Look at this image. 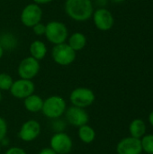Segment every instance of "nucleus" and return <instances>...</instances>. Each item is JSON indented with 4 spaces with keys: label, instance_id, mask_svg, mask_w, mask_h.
I'll return each mask as SVG.
<instances>
[{
    "label": "nucleus",
    "instance_id": "nucleus-29",
    "mask_svg": "<svg viewBox=\"0 0 153 154\" xmlns=\"http://www.w3.org/2000/svg\"><path fill=\"white\" fill-rule=\"evenodd\" d=\"M149 121H150V124L153 126V110L151 112V114L149 116Z\"/></svg>",
    "mask_w": 153,
    "mask_h": 154
},
{
    "label": "nucleus",
    "instance_id": "nucleus-23",
    "mask_svg": "<svg viewBox=\"0 0 153 154\" xmlns=\"http://www.w3.org/2000/svg\"><path fill=\"white\" fill-rule=\"evenodd\" d=\"M8 131V125L6 121L0 116V142L6 137V134Z\"/></svg>",
    "mask_w": 153,
    "mask_h": 154
},
{
    "label": "nucleus",
    "instance_id": "nucleus-30",
    "mask_svg": "<svg viewBox=\"0 0 153 154\" xmlns=\"http://www.w3.org/2000/svg\"><path fill=\"white\" fill-rule=\"evenodd\" d=\"M3 54H4V49L1 47V45H0V59L3 57Z\"/></svg>",
    "mask_w": 153,
    "mask_h": 154
},
{
    "label": "nucleus",
    "instance_id": "nucleus-7",
    "mask_svg": "<svg viewBox=\"0 0 153 154\" xmlns=\"http://www.w3.org/2000/svg\"><path fill=\"white\" fill-rule=\"evenodd\" d=\"M64 116H65L66 122L69 125L77 128L84 125H87L89 120V116L86 111V109L75 106L67 107Z\"/></svg>",
    "mask_w": 153,
    "mask_h": 154
},
{
    "label": "nucleus",
    "instance_id": "nucleus-26",
    "mask_svg": "<svg viewBox=\"0 0 153 154\" xmlns=\"http://www.w3.org/2000/svg\"><path fill=\"white\" fill-rule=\"evenodd\" d=\"M38 154H57L50 147H47V148H43L41 149Z\"/></svg>",
    "mask_w": 153,
    "mask_h": 154
},
{
    "label": "nucleus",
    "instance_id": "nucleus-13",
    "mask_svg": "<svg viewBox=\"0 0 153 154\" xmlns=\"http://www.w3.org/2000/svg\"><path fill=\"white\" fill-rule=\"evenodd\" d=\"M142 152L141 139L132 136L122 139L116 146L117 154H141Z\"/></svg>",
    "mask_w": 153,
    "mask_h": 154
},
{
    "label": "nucleus",
    "instance_id": "nucleus-12",
    "mask_svg": "<svg viewBox=\"0 0 153 154\" xmlns=\"http://www.w3.org/2000/svg\"><path fill=\"white\" fill-rule=\"evenodd\" d=\"M92 16L96 27L100 31H109L114 25V16L112 13L105 7H100L96 10Z\"/></svg>",
    "mask_w": 153,
    "mask_h": 154
},
{
    "label": "nucleus",
    "instance_id": "nucleus-25",
    "mask_svg": "<svg viewBox=\"0 0 153 154\" xmlns=\"http://www.w3.org/2000/svg\"><path fill=\"white\" fill-rule=\"evenodd\" d=\"M5 154H27L26 152L21 148V147H17V146H14V147H10L6 150V152Z\"/></svg>",
    "mask_w": 153,
    "mask_h": 154
},
{
    "label": "nucleus",
    "instance_id": "nucleus-24",
    "mask_svg": "<svg viewBox=\"0 0 153 154\" xmlns=\"http://www.w3.org/2000/svg\"><path fill=\"white\" fill-rule=\"evenodd\" d=\"M45 29H46V26L41 23H39L37 24H35L33 27H32V30H33V32L36 34V35H43L45 34Z\"/></svg>",
    "mask_w": 153,
    "mask_h": 154
},
{
    "label": "nucleus",
    "instance_id": "nucleus-8",
    "mask_svg": "<svg viewBox=\"0 0 153 154\" xmlns=\"http://www.w3.org/2000/svg\"><path fill=\"white\" fill-rule=\"evenodd\" d=\"M42 18V10L37 4H29L22 11L21 22L26 27H33L41 23Z\"/></svg>",
    "mask_w": 153,
    "mask_h": 154
},
{
    "label": "nucleus",
    "instance_id": "nucleus-20",
    "mask_svg": "<svg viewBox=\"0 0 153 154\" xmlns=\"http://www.w3.org/2000/svg\"><path fill=\"white\" fill-rule=\"evenodd\" d=\"M13 79L7 73H0V90L1 91H7L10 90L13 85Z\"/></svg>",
    "mask_w": 153,
    "mask_h": 154
},
{
    "label": "nucleus",
    "instance_id": "nucleus-10",
    "mask_svg": "<svg viewBox=\"0 0 153 154\" xmlns=\"http://www.w3.org/2000/svg\"><path fill=\"white\" fill-rule=\"evenodd\" d=\"M40 70L39 60L32 56L24 58L18 66V75L21 79L32 80L37 76Z\"/></svg>",
    "mask_w": 153,
    "mask_h": 154
},
{
    "label": "nucleus",
    "instance_id": "nucleus-11",
    "mask_svg": "<svg viewBox=\"0 0 153 154\" xmlns=\"http://www.w3.org/2000/svg\"><path fill=\"white\" fill-rule=\"evenodd\" d=\"M35 86L30 79H20L13 82L10 88L11 95L17 99H24L34 93Z\"/></svg>",
    "mask_w": 153,
    "mask_h": 154
},
{
    "label": "nucleus",
    "instance_id": "nucleus-9",
    "mask_svg": "<svg viewBox=\"0 0 153 154\" xmlns=\"http://www.w3.org/2000/svg\"><path fill=\"white\" fill-rule=\"evenodd\" d=\"M41 131V128L40 123L36 120L31 119L21 125L18 132V137L24 143H31L39 137Z\"/></svg>",
    "mask_w": 153,
    "mask_h": 154
},
{
    "label": "nucleus",
    "instance_id": "nucleus-1",
    "mask_svg": "<svg viewBox=\"0 0 153 154\" xmlns=\"http://www.w3.org/2000/svg\"><path fill=\"white\" fill-rule=\"evenodd\" d=\"M66 14L78 22L88 20L94 13V7L91 0H66Z\"/></svg>",
    "mask_w": 153,
    "mask_h": 154
},
{
    "label": "nucleus",
    "instance_id": "nucleus-2",
    "mask_svg": "<svg viewBox=\"0 0 153 154\" xmlns=\"http://www.w3.org/2000/svg\"><path fill=\"white\" fill-rule=\"evenodd\" d=\"M67 109V103L65 99L60 96H50L43 100V106L41 108L42 115L50 119H57L61 117Z\"/></svg>",
    "mask_w": 153,
    "mask_h": 154
},
{
    "label": "nucleus",
    "instance_id": "nucleus-28",
    "mask_svg": "<svg viewBox=\"0 0 153 154\" xmlns=\"http://www.w3.org/2000/svg\"><path fill=\"white\" fill-rule=\"evenodd\" d=\"M9 144V140L8 139H6V137L5 138H4L1 142H0V145H1V147L2 146H7Z\"/></svg>",
    "mask_w": 153,
    "mask_h": 154
},
{
    "label": "nucleus",
    "instance_id": "nucleus-31",
    "mask_svg": "<svg viewBox=\"0 0 153 154\" xmlns=\"http://www.w3.org/2000/svg\"><path fill=\"white\" fill-rule=\"evenodd\" d=\"M113 2H115V3H117V4H119V3H123V2H124L125 0H112Z\"/></svg>",
    "mask_w": 153,
    "mask_h": 154
},
{
    "label": "nucleus",
    "instance_id": "nucleus-15",
    "mask_svg": "<svg viewBox=\"0 0 153 154\" xmlns=\"http://www.w3.org/2000/svg\"><path fill=\"white\" fill-rule=\"evenodd\" d=\"M78 136L82 143L89 144L96 139V131L93 127L87 124L78 128Z\"/></svg>",
    "mask_w": 153,
    "mask_h": 154
},
{
    "label": "nucleus",
    "instance_id": "nucleus-6",
    "mask_svg": "<svg viewBox=\"0 0 153 154\" xmlns=\"http://www.w3.org/2000/svg\"><path fill=\"white\" fill-rule=\"evenodd\" d=\"M50 147L57 154H68L73 148V141L65 132L55 133L50 137Z\"/></svg>",
    "mask_w": 153,
    "mask_h": 154
},
{
    "label": "nucleus",
    "instance_id": "nucleus-3",
    "mask_svg": "<svg viewBox=\"0 0 153 154\" xmlns=\"http://www.w3.org/2000/svg\"><path fill=\"white\" fill-rule=\"evenodd\" d=\"M45 26V36L50 42L57 45L66 42L68 38V28L63 23L51 21Z\"/></svg>",
    "mask_w": 153,
    "mask_h": 154
},
{
    "label": "nucleus",
    "instance_id": "nucleus-19",
    "mask_svg": "<svg viewBox=\"0 0 153 154\" xmlns=\"http://www.w3.org/2000/svg\"><path fill=\"white\" fill-rule=\"evenodd\" d=\"M0 45L4 51H13L17 46V39L11 32L3 33L0 37Z\"/></svg>",
    "mask_w": 153,
    "mask_h": 154
},
{
    "label": "nucleus",
    "instance_id": "nucleus-22",
    "mask_svg": "<svg viewBox=\"0 0 153 154\" xmlns=\"http://www.w3.org/2000/svg\"><path fill=\"white\" fill-rule=\"evenodd\" d=\"M50 127H51L52 131L54 132V134L55 133H62V132H65V130L67 128V122H66V120L61 119V117L53 119L51 121Z\"/></svg>",
    "mask_w": 153,
    "mask_h": 154
},
{
    "label": "nucleus",
    "instance_id": "nucleus-32",
    "mask_svg": "<svg viewBox=\"0 0 153 154\" xmlns=\"http://www.w3.org/2000/svg\"><path fill=\"white\" fill-rule=\"evenodd\" d=\"M2 100V93H1V90H0V102Z\"/></svg>",
    "mask_w": 153,
    "mask_h": 154
},
{
    "label": "nucleus",
    "instance_id": "nucleus-14",
    "mask_svg": "<svg viewBox=\"0 0 153 154\" xmlns=\"http://www.w3.org/2000/svg\"><path fill=\"white\" fill-rule=\"evenodd\" d=\"M24 108L30 113H39L41 111L43 106V99L35 94H32L31 96L27 97L23 99Z\"/></svg>",
    "mask_w": 153,
    "mask_h": 154
},
{
    "label": "nucleus",
    "instance_id": "nucleus-4",
    "mask_svg": "<svg viewBox=\"0 0 153 154\" xmlns=\"http://www.w3.org/2000/svg\"><path fill=\"white\" fill-rule=\"evenodd\" d=\"M95 100V93L87 88H77L73 89L69 95V101L72 106L85 109L90 106Z\"/></svg>",
    "mask_w": 153,
    "mask_h": 154
},
{
    "label": "nucleus",
    "instance_id": "nucleus-21",
    "mask_svg": "<svg viewBox=\"0 0 153 154\" xmlns=\"http://www.w3.org/2000/svg\"><path fill=\"white\" fill-rule=\"evenodd\" d=\"M142 148L146 153L153 154V134L144 135L142 140Z\"/></svg>",
    "mask_w": 153,
    "mask_h": 154
},
{
    "label": "nucleus",
    "instance_id": "nucleus-16",
    "mask_svg": "<svg viewBox=\"0 0 153 154\" xmlns=\"http://www.w3.org/2000/svg\"><path fill=\"white\" fill-rule=\"evenodd\" d=\"M30 53L32 58L36 59L37 60H41L47 54V47L43 42L36 40L30 45Z\"/></svg>",
    "mask_w": 153,
    "mask_h": 154
},
{
    "label": "nucleus",
    "instance_id": "nucleus-5",
    "mask_svg": "<svg viewBox=\"0 0 153 154\" xmlns=\"http://www.w3.org/2000/svg\"><path fill=\"white\" fill-rule=\"evenodd\" d=\"M51 55L53 60L60 66L70 65L76 59V51L65 42L55 45Z\"/></svg>",
    "mask_w": 153,
    "mask_h": 154
},
{
    "label": "nucleus",
    "instance_id": "nucleus-18",
    "mask_svg": "<svg viewBox=\"0 0 153 154\" xmlns=\"http://www.w3.org/2000/svg\"><path fill=\"white\" fill-rule=\"evenodd\" d=\"M75 51H81L87 44V38L81 32H75L70 35L68 43Z\"/></svg>",
    "mask_w": 153,
    "mask_h": 154
},
{
    "label": "nucleus",
    "instance_id": "nucleus-33",
    "mask_svg": "<svg viewBox=\"0 0 153 154\" xmlns=\"http://www.w3.org/2000/svg\"><path fill=\"white\" fill-rule=\"evenodd\" d=\"M0 152H1V145H0Z\"/></svg>",
    "mask_w": 153,
    "mask_h": 154
},
{
    "label": "nucleus",
    "instance_id": "nucleus-27",
    "mask_svg": "<svg viewBox=\"0 0 153 154\" xmlns=\"http://www.w3.org/2000/svg\"><path fill=\"white\" fill-rule=\"evenodd\" d=\"M33 1L37 5H44V4H48V3L51 2L52 0H33Z\"/></svg>",
    "mask_w": 153,
    "mask_h": 154
},
{
    "label": "nucleus",
    "instance_id": "nucleus-17",
    "mask_svg": "<svg viewBox=\"0 0 153 154\" xmlns=\"http://www.w3.org/2000/svg\"><path fill=\"white\" fill-rule=\"evenodd\" d=\"M129 132L132 137L141 139L145 135L146 125L142 119H134L129 126Z\"/></svg>",
    "mask_w": 153,
    "mask_h": 154
}]
</instances>
